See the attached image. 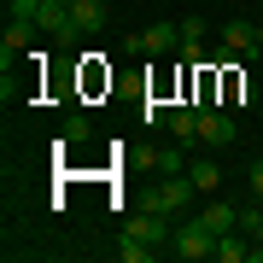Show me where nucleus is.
Instances as JSON below:
<instances>
[{
    "label": "nucleus",
    "instance_id": "nucleus-20",
    "mask_svg": "<svg viewBox=\"0 0 263 263\" xmlns=\"http://www.w3.org/2000/svg\"><path fill=\"white\" fill-rule=\"evenodd\" d=\"M252 263H263V240H257V252H252Z\"/></svg>",
    "mask_w": 263,
    "mask_h": 263
},
{
    "label": "nucleus",
    "instance_id": "nucleus-4",
    "mask_svg": "<svg viewBox=\"0 0 263 263\" xmlns=\"http://www.w3.org/2000/svg\"><path fill=\"white\" fill-rule=\"evenodd\" d=\"M35 29H47V35H59V41L82 35V29H76V12H70V0H41V6H35Z\"/></svg>",
    "mask_w": 263,
    "mask_h": 263
},
{
    "label": "nucleus",
    "instance_id": "nucleus-18",
    "mask_svg": "<svg viewBox=\"0 0 263 263\" xmlns=\"http://www.w3.org/2000/svg\"><path fill=\"white\" fill-rule=\"evenodd\" d=\"M246 181H252V199H263V158L246 164Z\"/></svg>",
    "mask_w": 263,
    "mask_h": 263
},
{
    "label": "nucleus",
    "instance_id": "nucleus-14",
    "mask_svg": "<svg viewBox=\"0 0 263 263\" xmlns=\"http://www.w3.org/2000/svg\"><path fill=\"white\" fill-rule=\"evenodd\" d=\"M117 257H123V263H146V257H152V246H146V240H135V234H123Z\"/></svg>",
    "mask_w": 263,
    "mask_h": 263
},
{
    "label": "nucleus",
    "instance_id": "nucleus-10",
    "mask_svg": "<svg viewBox=\"0 0 263 263\" xmlns=\"http://www.w3.org/2000/svg\"><path fill=\"white\" fill-rule=\"evenodd\" d=\"M141 41H146V53H181V24H152L141 29Z\"/></svg>",
    "mask_w": 263,
    "mask_h": 263
},
{
    "label": "nucleus",
    "instance_id": "nucleus-2",
    "mask_svg": "<svg viewBox=\"0 0 263 263\" xmlns=\"http://www.w3.org/2000/svg\"><path fill=\"white\" fill-rule=\"evenodd\" d=\"M193 199H199V187H193V176H187V170H181V176H164L158 187H152L146 205H152V211H164V216H176L181 205H193Z\"/></svg>",
    "mask_w": 263,
    "mask_h": 263
},
{
    "label": "nucleus",
    "instance_id": "nucleus-8",
    "mask_svg": "<svg viewBox=\"0 0 263 263\" xmlns=\"http://www.w3.org/2000/svg\"><path fill=\"white\" fill-rule=\"evenodd\" d=\"M222 41H228L234 53H246V59L263 53V47H257V24H246V18H228V24H222Z\"/></svg>",
    "mask_w": 263,
    "mask_h": 263
},
{
    "label": "nucleus",
    "instance_id": "nucleus-13",
    "mask_svg": "<svg viewBox=\"0 0 263 263\" xmlns=\"http://www.w3.org/2000/svg\"><path fill=\"white\" fill-rule=\"evenodd\" d=\"M199 216H205V222L216 228V234H228V228H240V205H205Z\"/></svg>",
    "mask_w": 263,
    "mask_h": 263
},
{
    "label": "nucleus",
    "instance_id": "nucleus-21",
    "mask_svg": "<svg viewBox=\"0 0 263 263\" xmlns=\"http://www.w3.org/2000/svg\"><path fill=\"white\" fill-rule=\"evenodd\" d=\"M257 47H263V24H257Z\"/></svg>",
    "mask_w": 263,
    "mask_h": 263
},
{
    "label": "nucleus",
    "instance_id": "nucleus-19",
    "mask_svg": "<svg viewBox=\"0 0 263 263\" xmlns=\"http://www.w3.org/2000/svg\"><path fill=\"white\" fill-rule=\"evenodd\" d=\"M35 6H41V0H12V18H29V24H35Z\"/></svg>",
    "mask_w": 263,
    "mask_h": 263
},
{
    "label": "nucleus",
    "instance_id": "nucleus-6",
    "mask_svg": "<svg viewBox=\"0 0 263 263\" xmlns=\"http://www.w3.org/2000/svg\"><path fill=\"white\" fill-rule=\"evenodd\" d=\"M170 135H176V146H199V105H176L170 111Z\"/></svg>",
    "mask_w": 263,
    "mask_h": 263
},
{
    "label": "nucleus",
    "instance_id": "nucleus-12",
    "mask_svg": "<svg viewBox=\"0 0 263 263\" xmlns=\"http://www.w3.org/2000/svg\"><path fill=\"white\" fill-rule=\"evenodd\" d=\"M70 12H76V29H82V35L105 24V0H70Z\"/></svg>",
    "mask_w": 263,
    "mask_h": 263
},
{
    "label": "nucleus",
    "instance_id": "nucleus-15",
    "mask_svg": "<svg viewBox=\"0 0 263 263\" xmlns=\"http://www.w3.org/2000/svg\"><path fill=\"white\" fill-rule=\"evenodd\" d=\"M88 135H94V129H88V117H82V111H76V117H65V146H82Z\"/></svg>",
    "mask_w": 263,
    "mask_h": 263
},
{
    "label": "nucleus",
    "instance_id": "nucleus-16",
    "mask_svg": "<svg viewBox=\"0 0 263 263\" xmlns=\"http://www.w3.org/2000/svg\"><path fill=\"white\" fill-rule=\"evenodd\" d=\"M141 123H146V129H170V105L146 100V105H141Z\"/></svg>",
    "mask_w": 263,
    "mask_h": 263
},
{
    "label": "nucleus",
    "instance_id": "nucleus-3",
    "mask_svg": "<svg viewBox=\"0 0 263 263\" xmlns=\"http://www.w3.org/2000/svg\"><path fill=\"white\" fill-rule=\"evenodd\" d=\"M240 123L228 111H216V105H199V146H234Z\"/></svg>",
    "mask_w": 263,
    "mask_h": 263
},
{
    "label": "nucleus",
    "instance_id": "nucleus-7",
    "mask_svg": "<svg viewBox=\"0 0 263 263\" xmlns=\"http://www.w3.org/2000/svg\"><path fill=\"white\" fill-rule=\"evenodd\" d=\"M252 234H240V228H228V234H216V263H252L257 246H246Z\"/></svg>",
    "mask_w": 263,
    "mask_h": 263
},
{
    "label": "nucleus",
    "instance_id": "nucleus-11",
    "mask_svg": "<svg viewBox=\"0 0 263 263\" xmlns=\"http://www.w3.org/2000/svg\"><path fill=\"white\" fill-rule=\"evenodd\" d=\"M187 176H193V187H199V193H216V187H222V164H216V158H193V164H187Z\"/></svg>",
    "mask_w": 263,
    "mask_h": 263
},
{
    "label": "nucleus",
    "instance_id": "nucleus-5",
    "mask_svg": "<svg viewBox=\"0 0 263 263\" xmlns=\"http://www.w3.org/2000/svg\"><path fill=\"white\" fill-rule=\"evenodd\" d=\"M123 234H135V240H146V246H164L170 234H176V228H170V216L164 211H141V216H129V222H123Z\"/></svg>",
    "mask_w": 263,
    "mask_h": 263
},
{
    "label": "nucleus",
    "instance_id": "nucleus-1",
    "mask_svg": "<svg viewBox=\"0 0 263 263\" xmlns=\"http://www.w3.org/2000/svg\"><path fill=\"white\" fill-rule=\"evenodd\" d=\"M170 246H176V257H187V263L216 257V228L205 222V216H193V222H181L176 234H170Z\"/></svg>",
    "mask_w": 263,
    "mask_h": 263
},
{
    "label": "nucleus",
    "instance_id": "nucleus-17",
    "mask_svg": "<svg viewBox=\"0 0 263 263\" xmlns=\"http://www.w3.org/2000/svg\"><path fill=\"white\" fill-rule=\"evenodd\" d=\"M257 228H263V205L252 199V205H240V234H252V240H257Z\"/></svg>",
    "mask_w": 263,
    "mask_h": 263
},
{
    "label": "nucleus",
    "instance_id": "nucleus-22",
    "mask_svg": "<svg viewBox=\"0 0 263 263\" xmlns=\"http://www.w3.org/2000/svg\"><path fill=\"white\" fill-rule=\"evenodd\" d=\"M257 240H263V228H257Z\"/></svg>",
    "mask_w": 263,
    "mask_h": 263
},
{
    "label": "nucleus",
    "instance_id": "nucleus-9",
    "mask_svg": "<svg viewBox=\"0 0 263 263\" xmlns=\"http://www.w3.org/2000/svg\"><path fill=\"white\" fill-rule=\"evenodd\" d=\"M29 18H12L6 24V35H0V59H6V70H12V59H24V47H29Z\"/></svg>",
    "mask_w": 263,
    "mask_h": 263
}]
</instances>
